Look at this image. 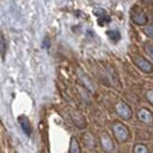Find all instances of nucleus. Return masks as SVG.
<instances>
[{"instance_id":"obj_1","label":"nucleus","mask_w":153,"mask_h":153,"mask_svg":"<svg viewBox=\"0 0 153 153\" xmlns=\"http://www.w3.org/2000/svg\"><path fill=\"white\" fill-rule=\"evenodd\" d=\"M131 19H132L134 24L144 26L147 22V16L145 14V12L140 7L134 6L133 8H132V11H131Z\"/></svg>"},{"instance_id":"obj_2","label":"nucleus","mask_w":153,"mask_h":153,"mask_svg":"<svg viewBox=\"0 0 153 153\" xmlns=\"http://www.w3.org/2000/svg\"><path fill=\"white\" fill-rule=\"evenodd\" d=\"M113 133H114L115 138L121 143L126 141L128 139V135H130L127 127L121 123H115L113 125Z\"/></svg>"},{"instance_id":"obj_3","label":"nucleus","mask_w":153,"mask_h":153,"mask_svg":"<svg viewBox=\"0 0 153 153\" xmlns=\"http://www.w3.org/2000/svg\"><path fill=\"white\" fill-rule=\"evenodd\" d=\"M133 61H134V64H135L143 72H145V73H152L153 72V65L149 60H146L145 58L134 57Z\"/></svg>"},{"instance_id":"obj_4","label":"nucleus","mask_w":153,"mask_h":153,"mask_svg":"<svg viewBox=\"0 0 153 153\" xmlns=\"http://www.w3.org/2000/svg\"><path fill=\"white\" fill-rule=\"evenodd\" d=\"M115 108H117V113L120 115L123 119H130L132 117V110H131V107L126 102H124V101L118 102Z\"/></svg>"},{"instance_id":"obj_5","label":"nucleus","mask_w":153,"mask_h":153,"mask_svg":"<svg viewBox=\"0 0 153 153\" xmlns=\"http://www.w3.org/2000/svg\"><path fill=\"white\" fill-rule=\"evenodd\" d=\"M100 143H101V146L104 149V151L107 153H112L114 151V144L111 139V137L108 134L102 133L101 134V138H100Z\"/></svg>"},{"instance_id":"obj_6","label":"nucleus","mask_w":153,"mask_h":153,"mask_svg":"<svg viewBox=\"0 0 153 153\" xmlns=\"http://www.w3.org/2000/svg\"><path fill=\"white\" fill-rule=\"evenodd\" d=\"M19 120V125L22 130V132L26 134V135H31V132H32V127H31V123L30 120L27 119V117L25 115H20L18 118Z\"/></svg>"},{"instance_id":"obj_7","label":"nucleus","mask_w":153,"mask_h":153,"mask_svg":"<svg viewBox=\"0 0 153 153\" xmlns=\"http://www.w3.org/2000/svg\"><path fill=\"white\" fill-rule=\"evenodd\" d=\"M138 118L140 121L145 123V124H151L153 123V114L152 112H150L149 110L146 108H141L139 112H138Z\"/></svg>"},{"instance_id":"obj_8","label":"nucleus","mask_w":153,"mask_h":153,"mask_svg":"<svg viewBox=\"0 0 153 153\" xmlns=\"http://www.w3.org/2000/svg\"><path fill=\"white\" fill-rule=\"evenodd\" d=\"M70 153H81L80 145H79L76 138H74V137L71 139V144H70Z\"/></svg>"},{"instance_id":"obj_9","label":"nucleus","mask_w":153,"mask_h":153,"mask_svg":"<svg viewBox=\"0 0 153 153\" xmlns=\"http://www.w3.org/2000/svg\"><path fill=\"white\" fill-rule=\"evenodd\" d=\"M107 37H108V39H110L111 41H113V42H118V41L120 40V38H121L119 31H117V30L107 31Z\"/></svg>"},{"instance_id":"obj_10","label":"nucleus","mask_w":153,"mask_h":153,"mask_svg":"<svg viewBox=\"0 0 153 153\" xmlns=\"http://www.w3.org/2000/svg\"><path fill=\"white\" fill-rule=\"evenodd\" d=\"M5 52H6V39L4 36L0 34V56L1 58L5 57Z\"/></svg>"},{"instance_id":"obj_11","label":"nucleus","mask_w":153,"mask_h":153,"mask_svg":"<svg viewBox=\"0 0 153 153\" xmlns=\"http://www.w3.org/2000/svg\"><path fill=\"white\" fill-rule=\"evenodd\" d=\"M133 153H149V149L143 144H137L133 149Z\"/></svg>"},{"instance_id":"obj_12","label":"nucleus","mask_w":153,"mask_h":153,"mask_svg":"<svg viewBox=\"0 0 153 153\" xmlns=\"http://www.w3.org/2000/svg\"><path fill=\"white\" fill-rule=\"evenodd\" d=\"M111 21L110 19V17L105 13V14H101V16H99L98 17V24L100 25V26H104V25H106V24H108Z\"/></svg>"},{"instance_id":"obj_13","label":"nucleus","mask_w":153,"mask_h":153,"mask_svg":"<svg viewBox=\"0 0 153 153\" xmlns=\"http://www.w3.org/2000/svg\"><path fill=\"white\" fill-rule=\"evenodd\" d=\"M80 76H81V80L84 81V84H85V86L91 91V92H94V86L92 85V82L90 81V79L87 78L86 76H82V74H80Z\"/></svg>"},{"instance_id":"obj_14","label":"nucleus","mask_w":153,"mask_h":153,"mask_svg":"<svg viewBox=\"0 0 153 153\" xmlns=\"http://www.w3.org/2000/svg\"><path fill=\"white\" fill-rule=\"evenodd\" d=\"M145 33H146V36L153 38V25L150 26V27H146V28H145Z\"/></svg>"},{"instance_id":"obj_15","label":"nucleus","mask_w":153,"mask_h":153,"mask_svg":"<svg viewBox=\"0 0 153 153\" xmlns=\"http://www.w3.org/2000/svg\"><path fill=\"white\" fill-rule=\"evenodd\" d=\"M146 98H147V100L151 102L153 105V91L151 90V91H149L147 93H146Z\"/></svg>"},{"instance_id":"obj_16","label":"nucleus","mask_w":153,"mask_h":153,"mask_svg":"<svg viewBox=\"0 0 153 153\" xmlns=\"http://www.w3.org/2000/svg\"><path fill=\"white\" fill-rule=\"evenodd\" d=\"M146 50H147V53L150 54V57L153 59V45H150V46H147V48H146Z\"/></svg>"},{"instance_id":"obj_17","label":"nucleus","mask_w":153,"mask_h":153,"mask_svg":"<svg viewBox=\"0 0 153 153\" xmlns=\"http://www.w3.org/2000/svg\"><path fill=\"white\" fill-rule=\"evenodd\" d=\"M44 47H46V48L50 47V39L48 38H45V40H44Z\"/></svg>"},{"instance_id":"obj_18","label":"nucleus","mask_w":153,"mask_h":153,"mask_svg":"<svg viewBox=\"0 0 153 153\" xmlns=\"http://www.w3.org/2000/svg\"><path fill=\"white\" fill-rule=\"evenodd\" d=\"M144 4H147V5H153V0H141Z\"/></svg>"}]
</instances>
